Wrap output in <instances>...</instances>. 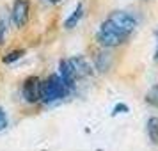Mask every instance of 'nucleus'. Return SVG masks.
Returning <instances> with one entry per match:
<instances>
[{
    "label": "nucleus",
    "instance_id": "f257e3e1",
    "mask_svg": "<svg viewBox=\"0 0 158 151\" xmlns=\"http://www.w3.org/2000/svg\"><path fill=\"white\" fill-rule=\"evenodd\" d=\"M69 93V87L60 78V75L53 73L41 84V101L43 103H55V101L66 98Z\"/></svg>",
    "mask_w": 158,
    "mask_h": 151
},
{
    "label": "nucleus",
    "instance_id": "f03ea898",
    "mask_svg": "<svg viewBox=\"0 0 158 151\" xmlns=\"http://www.w3.org/2000/svg\"><path fill=\"white\" fill-rule=\"evenodd\" d=\"M128 37L130 36H126L123 30H119L110 20H105V22L101 23L100 30L96 34V39H98V43L103 48H117V46L126 43Z\"/></svg>",
    "mask_w": 158,
    "mask_h": 151
},
{
    "label": "nucleus",
    "instance_id": "7ed1b4c3",
    "mask_svg": "<svg viewBox=\"0 0 158 151\" xmlns=\"http://www.w3.org/2000/svg\"><path fill=\"white\" fill-rule=\"evenodd\" d=\"M107 20H110V22L114 23L119 30H123L126 36H131L133 30L137 29V25H139L137 18L131 15V13H128V11H114V13L108 15Z\"/></svg>",
    "mask_w": 158,
    "mask_h": 151
},
{
    "label": "nucleus",
    "instance_id": "20e7f679",
    "mask_svg": "<svg viewBox=\"0 0 158 151\" xmlns=\"http://www.w3.org/2000/svg\"><path fill=\"white\" fill-rule=\"evenodd\" d=\"M30 9L32 2L30 0H15L11 7V22L15 23L16 29H23L30 18Z\"/></svg>",
    "mask_w": 158,
    "mask_h": 151
},
{
    "label": "nucleus",
    "instance_id": "39448f33",
    "mask_svg": "<svg viewBox=\"0 0 158 151\" xmlns=\"http://www.w3.org/2000/svg\"><path fill=\"white\" fill-rule=\"evenodd\" d=\"M41 84H43V80L39 77H36V75L25 78V82L22 86V96L27 103L34 105L37 101H41Z\"/></svg>",
    "mask_w": 158,
    "mask_h": 151
},
{
    "label": "nucleus",
    "instance_id": "423d86ee",
    "mask_svg": "<svg viewBox=\"0 0 158 151\" xmlns=\"http://www.w3.org/2000/svg\"><path fill=\"white\" fill-rule=\"evenodd\" d=\"M69 64H71V68H73V73H75L77 80L85 78V77H91V75H93V66H91V62H89L85 57H82V55L71 57L69 59Z\"/></svg>",
    "mask_w": 158,
    "mask_h": 151
},
{
    "label": "nucleus",
    "instance_id": "0eeeda50",
    "mask_svg": "<svg viewBox=\"0 0 158 151\" xmlns=\"http://www.w3.org/2000/svg\"><path fill=\"white\" fill-rule=\"evenodd\" d=\"M59 75H60V78L66 82V86L69 87H75V82H77V77H75V73H73V68L69 64V59H62L60 62H59Z\"/></svg>",
    "mask_w": 158,
    "mask_h": 151
},
{
    "label": "nucleus",
    "instance_id": "6e6552de",
    "mask_svg": "<svg viewBox=\"0 0 158 151\" xmlns=\"http://www.w3.org/2000/svg\"><path fill=\"white\" fill-rule=\"evenodd\" d=\"M146 130H148V137L153 146H158V117H149L146 123Z\"/></svg>",
    "mask_w": 158,
    "mask_h": 151
},
{
    "label": "nucleus",
    "instance_id": "1a4fd4ad",
    "mask_svg": "<svg viewBox=\"0 0 158 151\" xmlns=\"http://www.w3.org/2000/svg\"><path fill=\"white\" fill-rule=\"evenodd\" d=\"M94 62H96V68L101 69V71H107L110 68V62H112V57L108 52H98L94 55Z\"/></svg>",
    "mask_w": 158,
    "mask_h": 151
},
{
    "label": "nucleus",
    "instance_id": "9d476101",
    "mask_svg": "<svg viewBox=\"0 0 158 151\" xmlns=\"http://www.w3.org/2000/svg\"><path fill=\"white\" fill-rule=\"evenodd\" d=\"M82 15H84V6H82V4H78V6H77V9L71 13V16L66 20L64 27H66V29H75V27H77V23L80 22Z\"/></svg>",
    "mask_w": 158,
    "mask_h": 151
},
{
    "label": "nucleus",
    "instance_id": "9b49d317",
    "mask_svg": "<svg viewBox=\"0 0 158 151\" xmlns=\"http://www.w3.org/2000/svg\"><path fill=\"white\" fill-rule=\"evenodd\" d=\"M146 101L149 103L151 107H156L158 108V84H155V86L146 93Z\"/></svg>",
    "mask_w": 158,
    "mask_h": 151
},
{
    "label": "nucleus",
    "instance_id": "f8f14e48",
    "mask_svg": "<svg viewBox=\"0 0 158 151\" xmlns=\"http://www.w3.org/2000/svg\"><path fill=\"white\" fill-rule=\"evenodd\" d=\"M6 32H7V18L4 15V9H0V44L6 43Z\"/></svg>",
    "mask_w": 158,
    "mask_h": 151
},
{
    "label": "nucleus",
    "instance_id": "ddd939ff",
    "mask_svg": "<svg viewBox=\"0 0 158 151\" xmlns=\"http://www.w3.org/2000/svg\"><path fill=\"white\" fill-rule=\"evenodd\" d=\"M23 53H25V50H13V52H9L6 57L2 59L6 64H11L13 61H18V59H22L23 57Z\"/></svg>",
    "mask_w": 158,
    "mask_h": 151
},
{
    "label": "nucleus",
    "instance_id": "4468645a",
    "mask_svg": "<svg viewBox=\"0 0 158 151\" xmlns=\"http://www.w3.org/2000/svg\"><path fill=\"white\" fill-rule=\"evenodd\" d=\"M7 128V114H6V110L0 107V132H4V130Z\"/></svg>",
    "mask_w": 158,
    "mask_h": 151
},
{
    "label": "nucleus",
    "instance_id": "2eb2a0df",
    "mask_svg": "<svg viewBox=\"0 0 158 151\" xmlns=\"http://www.w3.org/2000/svg\"><path fill=\"white\" fill-rule=\"evenodd\" d=\"M123 112H128V107H126L124 103H119V105L114 107V112H112V114H123Z\"/></svg>",
    "mask_w": 158,
    "mask_h": 151
},
{
    "label": "nucleus",
    "instance_id": "dca6fc26",
    "mask_svg": "<svg viewBox=\"0 0 158 151\" xmlns=\"http://www.w3.org/2000/svg\"><path fill=\"white\" fill-rule=\"evenodd\" d=\"M46 2H50V4H57V2H60V0H46Z\"/></svg>",
    "mask_w": 158,
    "mask_h": 151
},
{
    "label": "nucleus",
    "instance_id": "f3484780",
    "mask_svg": "<svg viewBox=\"0 0 158 151\" xmlns=\"http://www.w3.org/2000/svg\"><path fill=\"white\" fill-rule=\"evenodd\" d=\"M156 59H158V50H156Z\"/></svg>",
    "mask_w": 158,
    "mask_h": 151
}]
</instances>
